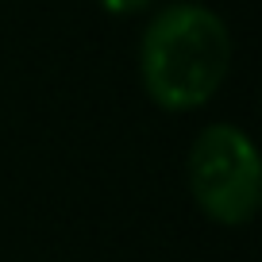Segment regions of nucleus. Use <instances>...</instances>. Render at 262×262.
<instances>
[{"label":"nucleus","instance_id":"obj_3","mask_svg":"<svg viewBox=\"0 0 262 262\" xmlns=\"http://www.w3.org/2000/svg\"><path fill=\"white\" fill-rule=\"evenodd\" d=\"M97 4L108 12V16H139V12H147L155 0H97Z\"/></svg>","mask_w":262,"mask_h":262},{"label":"nucleus","instance_id":"obj_2","mask_svg":"<svg viewBox=\"0 0 262 262\" xmlns=\"http://www.w3.org/2000/svg\"><path fill=\"white\" fill-rule=\"evenodd\" d=\"M189 193L212 224L243 228L262 201V166L251 135L235 123H208L189 147Z\"/></svg>","mask_w":262,"mask_h":262},{"label":"nucleus","instance_id":"obj_1","mask_svg":"<svg viewBox=\"0 0 262 262\" xmlns=\"http://www.w3.org/2000/svg\"><path fill=\"white\" fill-rule=\"evenodd\" d=\"M231 70V31L212 8L173 0L150 16L139 39V77L166 112H193L216 97Z\"/></svg>","mask_w":262,"mask_h":262}]
</instances>
